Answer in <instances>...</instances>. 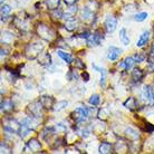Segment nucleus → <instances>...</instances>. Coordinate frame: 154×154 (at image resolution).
I'll use <instances>...</instances> for the list:
<instances>
[{
  "label": "nucleus",
  "instance_id": "f257e3e1",
  "mask_svg": "<svg viewBox=\"0 0 154 154\" xmlns=\"http://www.w3.org/2000/svg\"><path fill=\"white\" fill-rule=\"evenodd\" d=\"M45 48L44 44H39V42H32L29 44L25 50V54L27 56L28 59H36L39 57V55L42 54V51Z\"/></svg>",
  "mask_w": 154,
  "mask_h": 154
},
{
  "label": "nucleus",
  "instance_id": "f03ea898",
  "mask_svg": "<svg viewBox=\"0 0 154 154\" xmlns=\"http://www.w3.org/2000/svg\"><path fill=\"white\" fill-rule=\"evenodd\" d=\"M37 34H38L39 37H42V39H45L46 42H51L55 37V32L51 29H50L48 26L44 25V23H40L37 27Z\"/></svg>",
  "mask_w": 154,
  "mask_h": 154
},
{
  "label": "nucleus",
  "instance_id": "7ed1b4c3",
  "mask_svg": "<svg viewBox=\"0 0 154 154\" xmlns=\"http://www.w3.org/2000/svg\"><path fill=\"white\" fill-rule=\"evenodd\" d=\"M4 128L6 132L9 133H19L21 130V123L17 122L14 119H7L4 121Z\"/></svg>",
  "mask_w": 154,
  "mask_h": 154
},
{
  "label": "nucleus",
  "instance_id": "20e7f679",
  "mask_svg": "<svg viewBox=\"0 0 154 154\" xmlns=\"http://www.w3.org/2000/svg\"><path fill=\"white\" fill-rule=\"evenodd\" d=\"M89 115V112L88 109L84 106H81V107H77L73 113H72V116H73V119H75V122L77 123H82V122H84L87 119Z\"/></svg>",
  "mask_w": 154,
  "mask_h": 154
},
{
  "label": "nucleus",
  "instance_id": "39448f33",
  "mask_svg": "<svg viewBox=\"0 0 154 154\" xmlns=\"http://www.w3.org/2000/svg\"><path fill=\"white\" fill-rule=\"evenodd\" d=\"M142 97L144 102L150 106H154V91L149 85H145L142 89Z\"/></svg>",
  "mask_w": 154,
  "mask_h": 154
},
{
  "label": "nucleus",
  "instance_id": "423d86ee",
  "mask_svg": "<svg viewBox=\"0 0 154 154\" xmlns=\"http://www.w3.org/2000/svg\"><path fill=\"white\" fill-rule=\"evenodd\" d=\"M104 38V35L100 30H96L93 35H91L87 39V44L88 46H98L100 42Z\"/></svg>",
  "mask_w": 154,
  "mask_h": 154
},
{
  "label": "nucleus",
  "instance_id": "0eeeda50",
  "mask_svg": "<svg viewBox=\"0 0 154 154\" xmlns=\"http://www.w3.org/2000/svg\"><path fill=\"white\" fill-rule=\"evenodd\" d=\"M25 150L27 151V152H31V153H38L42 150V144L39 143L38 140L31 139L28 141L27 146H26Z\"/></svg>",
  "mask_w": 154,
  "mask_h": 154
},
{
  "label": "nucleus",
  "instance_id": "6e6552de",
  "mask_svg": "<svg viewBox=\"0 0 154 154\" xmlns=\"http://www.w3.org/2000/svg\"><path fill=\"white\" fill-rule=\"evenodd\" d=\"M104 26L107 32H113L116 29V26H117V19L113 16H107V18L105 19Z\"/></svg>",
  "mask_w": 154,
  "mask_h": 154
},
{
  "label": "nucleus",
  "instance_id": "1a4fd4ad",
  "mask_svg": "<svg viewBox=\"0 0 154 154\" xmlns=\"http://www.w3.org/2000/svg\"><path fill=\"white\" fill-rule=\"evenodd\" d=\"M121 54H122V49H119V48H117V47L111 46L109 48H108L107 58L109 59V60L114 62V60H116V59L121 56Z\"/></svg>",
  "mask_w": 154,
  "mask_h": 154
},
{
  "label": "nucleus",
  "instance_id": "9d476101",
  "mask_svg": "<svg viewBox=\"0 0 154 154\" xmlns=\"http://www.w3.org/2000/svg\"><path fill=\"white\" fill-rule=\"evenodd\" d=\"M149 39H150V32H149V31H144L142 35L140 36L139 40L136 42V46L140 47V48H142L143 46H145L147 44Z\"/></svg>",
  "mask_w": 154,
  "mask_h": 154
},
{
  "label": "nucleus",
  "instance_id": "9b49d317",
  "mask_svg": "<svg viewBox=\"0 0 154 154\" xmlns=\"http://www.w3.org/2000/svg\"><path fill=\"white\" fill-rule=\"evenodd\" d=\"M125 135H126L127 139L131 140V141H137L140 139V134L132 127H127L125 130Z\"/></svg>",
  "mask_w": 154,
  "mask_h": 154
},
{
  "label": "nucleus",
  "instance_id": "f8f14e48",
  "mask_svg": "<svg viewBox=\"0 0 154 154\" xmlns=\"http://www.w3.org/2000/svg\"><path fill=\"white\" fill-rule=\"evenodd\" d=\"M65 28L68 31H74L77 28V19L75 17H70L68 19H66Z\"/></svg>",
  "mask_w": 154,
  "mask_h": 154
},
{
  "label": "nucleus",
  "instance_id": "ddd939ff",
  "mask_svg": "<svg viewBox=\"0 0 154 154\" xmlns=\"http://www.w3.org/2000/svg\"><path fill=\"white\" fill-rule=\"evenodd\" d=\"M38 60H39L38 62L39 64L42 66H49L50 64H51V57H50V55L48 54V53L39 55Z\"/></svg>",
  "mask_w": 154,
  "mask_h": 154
},
{
  "label": "nucleus",
  "instance_id": "4468645a",
  "mask_svg": "<svg viewBox=\"0 0 154 154\" xmlns=\"http://www.w3.org/2000/svg\"><path fill=\"white\" fill-rule=\"evenodd\" d=\"M124 106L130 109V111H134L135 108L137 107V100H135L134 97H128L125 102H124Z\"/></svg>",
  "mask_w": 154,
  "mask_h": 154
},
{
  "label": "nucleus",
  "instance_id": "2eb2a0df",
  "mask_svg": "<svg viewBox=\"0 0 154 154\" xmlns=\"http://www.w3.org/2000/svg\"><path fill=\"white\" fill-rule=\"evenodd\" d=\"M54 98L51 96H42L40 98V103L46 108H51V106H54Z\"/></svg>",
  "mask_w": 154,
  "mask_h": 154
},
{
  "label": "nucleus",
  "instance_id": "dca6fc26",
  "mask_svg": "<svg viewBox=\"0 0 154 154\" xmlns=\"http://www.w3.org/2000/svg\"><path fill=\"white\" fill-rule=\"evenodd\" d=\"M93 68L100 74V83L102 86H105V81H106V70H105L104 68L100 67V66H97V65H93Z\"/></svg>",
  "mask_w": 154,
  "mask_h": 154
},
{
  "label": "nucleus",
  "instance_id": "f3484780",
  "mask_svg": "<svg viewBox=\"0 0 154 154\" xmlns=\"http://www.w3.org/2000/svg\"><path fill=\"white\" fill-rule=\"evenodd\" d=\"M82 19L85 20V21H88V20H91L93 18V16H94V14H93V11L89 9L88 7H85L82 9Z\"/></svg>",
  "mask_w": 154,
  "mask_h": 154
},
{
  "label": "nucleus",
  "instance_id": "a211bd4d",
  "mask_svg": "<svg viewBox=\"0 0 154 154\" xmlns=\"http://www.w3.org/2000/svg\"><path fill=\"white\" fill-rule=\"evenodd\" d=\"M113 150L112 145H111V143H107V142H104L102 143L100 145V149H98V152L102 154H108L111 153Z\"/></svg>",
  "mask_w": 154,
  "mask_h": 154
},
{
  "label": "nucleus",
  "instance_id": "6ab92c4d",
  "mask_svg": "<svg viewBox=\"0 0 154 154\" xmlns=\"http://www.w3.org/2000/svg\"><path fill=\"white\" fill-rule=\"evenodd\" d=\"M14 39V36H12L11 32L9 31H2L1 34V42L2 44H10Z\"/></svg>",
  "mask_w": 154,
  "mask_h": 154
},
{
  "label": "nucleus",
  "instance_id": "aec40b11",
  "mask_svg": "<svg viewBox=\"0 0 154 154\" xmlns=\"http://www.w3.org/2000/svg\"><path fill=\"white\" fill-rule=\"evenodd\" d=\"M14 109V103L11 100H4L1 102V112H9Z\"/></svg>",
  "mask_w": 154,
  "mask_h": 154
},
{
  "label": "nucleus",
  "instance_id": "412c9836",
  "mask_svg": "<svg viewBox=\"0 0 154 154\" xmlns=\"http://www.w3.org/2000/svg\"><path fill=\"white\" fill-rule=\"evenodd\" d=\"M57 54H58V56L62 58L64 62L67 63V64H70V63L73 62V57H72L69 54H67L66 51H64V50H58Z\"/></svg>",
  "mask_w": 154,
  "mask_h": 154
},
{
  "label": "nucleus",
  "instance_id": "4be33fe9",
  "mask_svg": "<svg viewBox=\"0 0 154 154\" xmlns=\"http://www.w3.org/2000/svg\"><path fill=\"white\" fill-rule=\"evenodd\" d=\"M143 78V72L140 68H134L132 70V79L134 82H140Z\"/></svg>",
  "mask_w": 154,
  "mask_h": 154
},
{
  "label": "nucleus",
  "instance_id": "5701e85b",
  "mask_svg": "<svg viewBox=\"0 0 154 154\" xmlns=\"http://www.w3.org/2000/svg\"><path fill=\"white\" fill-rule=\"evenodd\" d=\"M47 7L50 10H56L59 7V4H60V0H45Z\"/></svg>",
  "mask_w": 154,
  "mask_h": 154
},
{
  "label": "nucleus",
  "instance_id": "b1692460",
  "mask_svg": "<svg viewBox=\"0 0 154 154\" xmlns=\"http://www.w3.org/2000/svg\"><path fill=\"white\" fill-rule=\"evenodd\" d=\"M119 38H121V42H123L124 45H128L130 44V38L126 34V29L125 28H122L121 31H119Z\"/></svg>",
  "mask_w": 154,
  "mask_h": 154
},
{
  "label": "nucleus",
  "instance_id": "393cba45",
  "mask_svg": "<svg viewBox=\"0 0 154 154\" xmlns=\"http://www.w3.org/2000/svg\"><path fill=\"white\" fill-rule=\"evenodd\" d=\"M135 59L134 57H126L125 59H124V62H123V66L125 67V69L128 70V69H131L132 67H133V65L135 64Z\"/></svg>",
  "mask_w": 154,
  "mask_h": 154
},
{
  "label": "nucleus",
  "instance_id": "a878e982",
  "mask_svg": "<svg viewBox=\"0 0 154 154\" xmlns=\"http://www.w3.org/2000/svg\"><path fill=\"white\" fill-rule=\"evenodd\" d=\"M67 105H68V102H67V100H60V102H57V103L54 105V111L59 112V111H62V109L67 107Z\"/></svg>",
  "mask_w": 154,
  "mask_h": 154
},
{
  "label": "nucleus",
  "instance_id": "bb28decb",
  "mask_svg": "<svg viewBox=\"0 0 154 154\" xmlns=\"http://www.w3.org/2000/svg\"><path fill=\"white\" fill-rule=\"evenodd\" d=\"M100 98L98 94H94L89 98V104L93 105V106H97V105L100 104Z\"/></svg>",
  "mask_w": 154,
  "mask_h": 154
},
{
  "label": "nucleus",
  "instance_id": "cd10ccee",
  "mask_svg": "<svg viewBox=\"0 0 154 154\" xmlns=\"http://www.w3.org/2000/svg\"><path fill=\"white\" fill-rule=\"evenodd\" d=\"M147 17H149L147 12H140V14L134 16V19H135V21H137V23H142V21H144V20L146 19Z\"/></svg>",
  "mask_w": 154,
  "mask_h": 154
},
{
  "label": "nucleus",
  "instance_id": "c85d7f7f",
  "mask_svg": "<svg viewBox=\"0 0 154 154\" xmlns=\"http://www.w3.org/2000/svg\"><path fill=\"white\" fill-rule=\"evenodd\" d=\"M10 11H11V7L9 5H1V15L6 16L10 14Z\"/></svg>",
  "mask_w": 154,
  "mask_h": 154
},
{
  "label": "nucleus",
  "instance_id": "c756f323",
  "mask_svg": "<svg viewBox=\"0 0 154 154\" xmlns=\"http://www.w3.org/2000/svg\"><path fill=\"white\" fill-rule=\"evenodd\" d=\"M54 130H55V133H56V132H57V133H64V132H66V126H64L63 123H59L55 126Z\"/></svg>",
  "mask_w": 154,
  "mask_h": 154
},
{
  "label": "nucleus",
  "instance_id": "7c9ffc66",
  "mask_svg": "<svg viewBox=\"0 0 154 154\" xmlns=\"http://www.w3.org/2000/svg\"><path fill=\"white\" fill-rule=\"evenodd\" d=\"M1 153H11V149L8 147L5 142H1Z\"/></svg>",
  "mask_w": 154,
  "mask_h": 154
},
{
  "label": "nucleus",
  "instance_id": "2f4dec72",
  "mask_svg": "<svg viewBox=\"0 0 154 154\" xmlns=\"http://www.w3.org/2000/svg\"><path fill=\"white\" fill-rule=\"evenodd\" d=\"M74 64H75V67H76V68H79V69H84L85 68V65L83 64V62H82L81 59H75Z\"/></svg>",
  "mask_w": 154,
  "mask_h": 154
},
{
  "label": "nucleus",
  "instance_id": "473e14b6",
  "mask_svg": "<svg viewBox=\"0 0 154 154\" xmlns=\"http://www.w3.org/2000/svg\"><path fill=\"white\" fill-rule=\"evenodd\" d=\"M78 1V0H64V2H65L66 5H68V6H73V5H75Z\"/></svg>",
  "mask_w": 154,
  "mask_h": 154
},
{
  "label": "nucleus",
  "instance_id": "72a5a7b5",
  "mask_svg": "<svg viewBox=\"0 0 154 154\" xmlns=\"http://www.w3.org/2000/svg\"><path fill=\"white\" fill-rule=\"evenodd\" d=\"M85 77V79L84 81L85 82H88V79H89V75L87 73H86V72H84V73H83V78H84Z\"/></svg>",
  "mask_w": 154,
  "mask_h": 154
},
{
  "label": "nucleus",
  "instance_id": "f704fd0d",
  "mask_svg": "<svg viewBox=\"0 0 154 154\" xmlns=\"http://www.w3.org/2000/svg\"><path fill=\"white\" fill-rule=\"evenodd\" d=\"M151 59L154 60V45L152 46V49H151Z\"/></svg>",
  "mask_w": 154,
  "mask_h": 154
},
{
  "label": "nucleus",
  "instance_id": "c9c22d12",
  "mask_svg": "<svg viewBox=\"0 0 154 154\" xmlns=\"http://www.w3.org/2000/svg\"><path fill=\"white\" fill-rule=\"evenodd\" d=\"M7 55V51L4 49H1V57H4V56H6Z\"/></svg>",
  "mask_w": 154,
  "mask_h": 154
},
{
  "label": "nucleus",
  "instance_id": "e433bc0d",
  "mask_svg": "<svg viewBox=\"0 0 154 154\" xmlns=\"http://www.w3.org/2000/svg\"><path fill=\"white\" fill-rule=\"evenodd\" d=\"M4 1H5V0H1V4H4Z\"/></svg>",
  "mask_w": 154,
  "mask_h": 154
}]
</instances>
